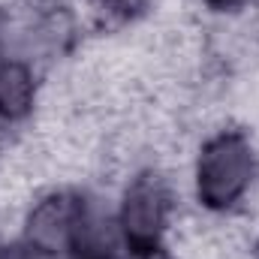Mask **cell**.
Here are the masks:
<instances>
[{
  "instance_id": "7",
  "label": "cell",
  "mask_w": 259,
  "mask_h": 259,
  "mask_svg": "<svg viewBox=\"0 0 259 259\" xmlns=\"http://www.w3.org/2000/svg\"><path fill=\"white\" fill-rule=\"evenodd\" d=\"M0 259H12V253L6 250V244H0Z\"/></svg>"
},
{
  "instance_id": "4",
  "label": "cell",
  "mask_w": 259,
  "mask_h": 259,
  "mask_svg": "<svg viewBox=\"0 0 259 259\" xmlns=\"http://www.w3.org/2000/svg\"><path fill=\"white\" fill-rule=\"evenodd\" d=\"M36 100V78L24 61H3L0 64V121L15 124L24 121Z\"/></svg>"
},
{
  "instance_id": "1",
  "label": "cell",
  "mask_w": 259,
  "mask_h": 259,
  "mask_svg": "<svg viewBox=\"0 0 259 259\" xmlns=\"http://www.w3.org/2000/svg\"><path fill=\"white\" fill-rule=\"evenodd\" d=\"M256 178V151L241 130H220L211 136L196 160V196L208 211H229L238 205Z\"/></svg>"
},
{
  "instance_id": "2",
  "label": "cell",
  "mask_w": 259,
  "mask_h": 259,
  "mask_svg": "<svg viewBox=\"0 0 259 259\" xmlns=\"http://www.w3.org/2000/svg\"><path fill=\"white\" fill-rule=\"evenodd\" d=\"M172 220V190L154 169L139 172L124 190L118 211V238L127 256L163 250V235Z\"/></svg>"
},
{
  "instance_id": "6",
  "label": "cell",
  "mask_w": 259,
  "mask_h": 259,
  "mask_svg": "<svg viewBox=\"0 0 259 259\" xmlns=\"http://www.w3.org/2000/svg\"><path fill=\"white\" fill-rule=\"evenodd\" d=\"M250 0H205V6L211 9V12H238V9H244Z\"/></svg>"
},
{
  "instance_id": "5",
  "label": "cell",
  "mask_w": 259,
  "mask_h": 259,
  "mask_svg": "<svg viewBox=\"0 0 259 259\" xmlns=\"http://www.w3.org/2000/svg\"><path fill=\"white\" fill-rule=\"evenodd\" d=\"M88 3H91V12L97 15V21L109 24V27L130 24L148 9V0H88Z\"/></svg>"
},
{
  "instance_id": "3",
  "label": "cell",
  "mask_w": 259,
  "mask_h": 259,
  "mask_svg": "<svg viewBox=\"0 0 259 259\" xmlns=\"http://www.w3.org/2000/svg\"><path fill=\"white\" fill-rule=\"evenodd\" d=\"M91 214V205L84 202V196L61 190L46 199H39V205L30 211L27 217V244L36 253H69L84 220Z\"/></svg>"
}]
</instances>
